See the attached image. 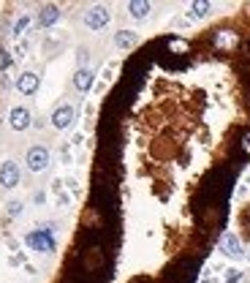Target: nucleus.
<instances>
[{
	"label": "nucleus",
	"mask_w": 250,
	"mask_h": 283,
	"mask_svg": "<svg viewBox=\"0 0 250 283\" xmlns=\"http://www.w3.org/2000/svg\"><path fill=\"white\" fill-rule=\"evenodd\" d=\"M8 125H11L14 131H25L33 125V114H30L28 106H14L11 114H8Z\"/></svg>",
	"instance_id": "nucleus-5"
},
{
	"label": "nucleus",
	"mask_w": 250,
	"mask_h": 283,
	"mask_svg": "<svg viewBox=\"0 0 250 283\" xmlns=\"http://www.w3.org/2000/svg\"><path fill=\"white\" fill-rule=\"evenodd\" d=\"M74 120H76V109H74V106H68V104L57 106V109L52 112V125H55V128H60V131L68 128Z\"/></svg>",
	"instance_id": "nucleus-6"
},
{
	"label": "nucleus",
	"mask_w": 250,
	"mask_h": 283,
	"mask_svg": "<svg viewBox=\"0 0 250 283\" xmlns=\"http://www.w3.org/2000/svg\"><path fill=\"white\" fill-rule=\"evenodd\" d=\"M28 28H30V17H28V14H22V17H19L17 22H14V28H11V35H14V38H19V35H22L25 30H28Z\"/></svg>",
	"instance_id": "nucleus-15"
},
{
	"label": "nucleus",
	"mask_w": 250,
	"mask_h": 283,
	"mask_svg": "<svg viewBox=\"0 0 250 283\" xmlns=\"http://www.w3.org/2000/svg\"><path fill=\"white\" fill-rule=\"evenodd\" d=\"M52 231H55V224H47V226H41V229L30 231V234L25 237V242H28L33 251L52 254V251H55V237H52Z\"/></svg>",
	"instance_id": "nucleus-1"
},
{
	"label": "nucleus",
	"mask_w": 250,
	"mask_h": 283,
	"mask_svg": "<svg viewBox=\"0 0 250 283\" xmlns=\"http://www.w3.org/2000/svg\"><path fill=\"white\" fill-rule=\"evenodd\" d=\"M226 272H228V275H226V283H237L239 278H242V272H239V270H226Z\"/></svg>",
	"instance_id": "nucleus-19"
},
{
	"label": "nucleus",
	"mask_w": 250,
	"mask_h": 283,
	"mask_svg": "<svg viewBox=\"0 0 250 283\" xmlns=\"http://www.w3.org/2000/svg\"><path fill=\"white\" fill-rule=\"evenodd\" d=\"M60 14H63V11H60L57 6H52V3H49V6H44L38 11V25H41V28H52V25L60 19Z\"/></svg>",
	"instance_id": "nucleus-11"
},
{
	"label": "nucleus",
	"mask_w": 250,
	"mask_h": 283,
	"mask_svg": "<svg viewBox=\"0 0 250 283\" xmlns=\"http://www.w3.org/2000/svg\"><path fill=\"white\" fill-rule=\"evenodd\" d=\"M239 150L250 158V131H245V134H242V139H239Z\"/></svg>",
	"instance_id": "nucleus-17"
},
{
	"label": "nucleus",
	"mask_w": 250,
	"mask_h": 283,
	"mask_svg": "<svg viewBox=\"0 0 250 283\" xmlns=\"http://www.w3.org/2000/svg\"><path fill=\"white\" fill-rule=\"evenodd\" d=\"M109 19H111V14L106 6H93L84 11V25H87L90 30H104L106 25H109Z\"/></svg>",
	"instance_id": "nucleus-2"
},
{
	"label": "nucleus",
	"mask_w": 250,
	"mask_h": 283,
	"mask_svg": "<svg viewBox=\"0 0 250 283\" xmlns=\"http://www.w3.org/2000/svg\"><path fill=\"white\" fill-rule=\"evenodd\" d=\"M210 8H212V3H207V0H196V3L191 6V19L207 17V14H210Z\"/></svg>",
	"instance_id": "nucleus-14"
},
{
	"label": "nucleus",
	"mask_w": 250,
	"mask_h": 283,
	"mask_svg": "<svg viewBox=\"0 0 250 283\" xmlns=\"http://www.w3.org/2000/svg\"><path fill=\"white\" fill-rule=\"evenodd\" d=\"M204 283H221V281H218V278H207Z\"/></svg>",
	"instance_id": "nucleus-21"
},
{
	"label": "nucleus",
	"mask_w": 250,
	"mask_h": 283,
	"mask_svg": "<svg viewBox=\"0 0 250 283\" xmlns=\"http://www.w3.org/2000/svg\"><path fill=\"white\" fill-rule=\"evenodd\" d=\"M210 38L218 49H234L239 44V33H234V30H212Z\"/></svg>",
	"instance_id": "nucleus-7"
},
{
	"label": "nucleus",
	"mask_w": 250,
	"mask_h": 283,
	"mask_svg": "<svg viewBox=\"0 0 250 283\" xmlns=\"http://www.w3.org/2000/svg\"><path fill=\"white\" fill-rule=\"evenodd\" d=\"M95 82V74L90 68H79L74 74V87L79 90V93H90V87H93Z\"/></svg>",
	"instance_id": "nucleus-10"
},
{
	"label": "nucleus",
	"mask_w": 250,
	"mask_h": 283,
	"mask_svg": "<svg viewBox=\"0 0 250 283\" xmlns=\"http://www.w3.org/2000/svg\"><path fill=\"white\" fill-rule=\"evenodd\" d=\"M19 177H22V171H19L17 161H3L0 164V185L3 188H17Z\"/></svg>",
	"instance_id": "nucleus-4"
},
{
	"label": "nucleus",
	"mask_w": 250,
	"mask_h": 283,
	"mask_svg": "<svg viewBox=\"0 0 250 283\" xmlns=\"http://www.w3.org/2000/svg\"><path fill=\"white\" fill-rule=\"evenodd\" d=\"M169 49H174V52H188V41H182V38H169Z\"/></svg>",
	"instance_id": "nucleus-16"
},
{
	"label": "nucleus",
	"mask_w": 250,
	"mask_h": 283,
	"mask_svg": "<svg viewBox=\"0 0 250 283\" xmlns=\"http://www.w3.org/2000/svg\"><path fill=\"white\" fill-rule=\"evenodd\" d=\"M221 245H223V254L226 256H231V259H242V242H239V237L234 234V231H226L223 234V240H221Z\"/></svg>",
	"instance_id": "nucleus-9"
},
{
	"label": "nucleus",
	"mask_w": 250,
	"mask_h": 283,
	"mask_svg": "<svg viewBox=\"0 0 250 283\" xmlns=\"http://www.w3.org/2000/svg\"><path fill=\"white\" fill-rule=\"evenodd\" d=\"M248 261H250V251H248Z\"/></svg>",
	"instance_id": "nucleus-24"
},
{
	"label": "nucleus",
	"mask_w": 250,
	"mask_h": 283,
	"mask_svg": "<svg viewBox=\"0 0 250 283\" xmlns=\"http://www.w3.org/2000/svg\"><path fill=\"white\" fill-rule=\"evenodd\" d=\"M87 57H90V52H87V49H79V68H84Z\"/></svg>",
	"instance_id": "nucleus-20"
},
{
	"label": "nucleus",
	"mask_w": 250,
	"mask_h": 283,
	"mask_svg": "<svg viewBox=\"0 0 250 283\" xmlns=\"http://www.w3.org/2000/svg\"><path fill=\"white\" fill-rule=\"evenodd\" d=\"M38 85H41V79H38L35 71H25V74H19V77H17V90L22 95H33L35 90H38Z\"/></svg>",
	"instance_id": "nucleus-8"
},
{
	"label": "nucleus",
	"mask_w": 250,
	"mask_h": 283,
	"mask_svg": "<svg viewBox=\"0 0 250 283\" xmlns=\"http://www.w3.org/2000/svg\"><path fill=\"white\" fill-rule=\"evenodd\" d=\"M150 3H147V0H131L128 3V14L134 19H147V14H150Z\"/></svg>",
	"instance_id": "nucleus-13"
},
{
	"label": "nucleus",
	"mask_w": 250,
	"mask_h": 283,
	"mask_svg": "<svg viewBox=\"0 0 250 283\" xmlns=\"http://www.w3.org/2000/svg\"><path fill=\"white\" fill-rule=\"evenodd\" d=\"M248 109H250V90H248Z\"/></svg>",
	"instance_id": "nucleus-23"
},
{
	"label": "nucleus",
	"mask_w": 250,
	"mask_h": 283,
	"mask_svg": "<svg viewBox=\"0 0 250 283\" xmlns=\"http://www.w3.org/2000/svg\"><path fill=\"white\" fill-rule=\"evenodd\" d=\"M19 212H22V201H11L8 204V218H17Z\"/></svg>",
	"instance_id": "nucleus-18"
},
{
	"label": "nucleus",
	"mask_w": 250,
	"mask_h": 283,
	"mask_svg": "<svg viewBox=\"0 0 250 283\" xmlns=\"http://www.w3.org/2000/svg\"><path fill=\"white\" fill-rule=\"evenodd\" d=\"M245 221H248V224H250V210H248V212H245Z\"/></svg>",
	"instance_id": "nucleus-22"
},
{
	"label": "nucleus",
	"mask_w": 250,
	"mask_h": 283,
	"mask_svg": "<svg viewBox=\"0 0 250 283\" xmlns=\"http://www.w3.org/2000/svg\"><path fill=\"white\" fill-rule=\"evenodd\" d=\"M114 44L120 49H134L136 44H139V35H136L134 30H117V33H114Z\"/></svg>",
	"instance_id": "nucleus-12"
},
{
	"label": "nucleus",
	"mask_w": 250,
	"mask_h": 283,
	"mask_svg": "<svg viewBox=\"0 0 250 283\" xmlns=\"http://www.w3.org/2000/svg\"><path fill=\"white\" fill-rule=\"evenodd\" d=\"M25 164H28L30 171H44L49 166V150L41 147V144H35V147L28 150V155H25Z\"/></svg>",
	"instance_id": "nucleus-3"
}]
</instances>
